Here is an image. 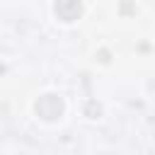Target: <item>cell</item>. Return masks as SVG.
I'll return each mask as SVG.
<instances>
[{"instance_id":"obj_1","label":"cell","mask_w":155,"mask_h":155,"mask_svg":"<svg viewBox=\"0 0 155 155\" xmlns=\"http://www.w3.org/2000/svg\"><path fill=\"white\" fill-rule=\"evenodd\" d=\"M36 114H39L44 121H56V119L63 114V99L56 97V94H44V97L36 102Z\"/></svg>"},{"instance_id":"obj_2","label":"cell","mask_w":155,"mask_h":155,"mask_svg":"<svg viewBox=\"0 0 155 155\" xmlns=\"http://www.w3.org/2000/svg\"><path fill=\"white\" fill-rule=\"evenodd\" d=\"M56 15L61 22H75L82 15V2L80 0H56Z\"/></svg>"}]
</instances>
